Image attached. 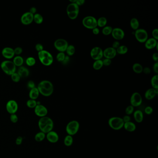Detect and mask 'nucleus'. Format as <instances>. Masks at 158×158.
<instances>
[{"label":"nucleus","instance_id":"f257e3e1","mask_svg":"<svg viewBox=\"0 0 158 158\" xmlns=\"http://www.w3.org/2000/svg\"><path fill=\"white\" fill-rule=\"evenodd\" d=\"M38 89L42 96L49 97L53 94L54 91V87L51 82L47 80H42L38 84Z\"/></svg>","mask_w":158,"mask_h":158},{"label":"nucleus","instance_id":"f03ea898","mask_svg":"<svg viewBox=\"0 0 158 158\" xmlns=\"http://www.w3.org/2000/svg\"><path fill=\"white\" fill-rule=\"evenodd\" d=\"M38 126L41 132L47 134L53 130L54 123L52 119L46 116L41 117L38 120Z\"/></svg>","mask_w":158,"mask_h":158},{"label":"nucleus","instance_id":"7ed1b4c3","mask_svg":"<svg viewBox=\"0 0 158 158\" xmlns=\"http://www.w3.org/2000/svg\"><path fill=\"white\" fill-rule=\"evenodd\" d=\"M38 58L41 63L45 66H50L53 62V57L50 52L43 50L38 53Z\"/></svg>","mask_w":158,"mask_h":158},{"label":"nucleus","instance_id":"20e7f679","mask_svg":"<svg viewBox=\"0 0 158 158\" xmlns=\"http://www.w3.org/2000/svg\"><path fill=\"white\" fill-rule=\"evenodd\" d=\"M1 68L5 74L9 76L16 72V66L13 61L9 60L3 61L1 63Z\"/></svg>","mask_w":158,"mask_h":158},{"label":"nucleus","instance_id":"39448f33","mask_svg":"<svg viewBox=\"0 0 158 158\" xmlns=\"http://www.w3.org/2000/svg\"><path fill=\"white\" fill-rule=\"evenodd\" d=\"M124 122L122 118L120 117H112L108 121V124L109 127L115 130H119L124 128Z\"/></svg>","mask_w":158,"mask_h":158},{"label":"nucleus","instance_id":"423d86ee","mask_svg":"<svg viewBox=\"0 0 158 158\" xmlns=\"http://www.w3.org/2000/svg\"><path fill=\"white\" fill-rule=\"evenodd\" d=\"M80 128V124L78 122L73 120L70 122L66 127V131L68 135H75L78 133Z\"/></svg>","mask_w":158,"mask_h":158},{"label":"nucleus","instance_id":"0eeeda50","mask_svg":"<svg viewBox=\"0 0 158 158\" xmlns=\"http://www.w3.org/2000/svg\"><path fill=\"white\" fill-rule=\"evenodd\" d=\"M82 24L85 28L92 30L97 26V20L93 16H88L83 19Z\"/></svg>","mask_w":158,"mask_h":158},{"label":"nucleus","instance_id":"6e6552de","mask_svg":"<svg viewBox=\"0 0 158 158\" xmlns=\"http://www.w3.org/2000/svg\"><path fill=\"white\" fill-rule=\"evenodd\" d=\"M134 34L137 41L142 43H145L148 39L149 37L146 30L142 28H139L135 30Z\"/></svg>","mask_w":158,"mask_h":158},{"label":"nucleus","instance_id":"1a4fd4ad","mask_svg":"<svg viewBox=\"0 0 158 158\" xmlns=\"http://www.w3.org/2000/svg\"><path fill=\"white\" fill-rule=\"evenodd\" d=\"M68 46V43L67 41L63 38L57 39L55 41L54 43L55 48L59 52L64 53L65 52Z\"/></svg>","mask_w":158,"mask_h":158},{"label":"nucleus","instance_id":"9d476101","mask_svg":"<svg viewBox=\"0 0 158 158\" xmlns=\"http://www.w3.org/2000/svg\"><path fill=\"white\" fill-rule=\"evenodd\" d=\"M90 56L94 60H100L103 57V50L99 47H94L91 49Z\"/></svg>","mask_w":158,"mask_h":158},{"label":"nucleus","instance_id":"9b49d317","mask_svg":"<svg viewBox=\"0 0 158 158\" xmlns=\"http://www.w3.org/2000/svg\"><path fill=\"white\" fill-rule=\"evenodd\" d=\"M6 109L10 114H16L18 109V103L14 100H9L6 104Z\"/></svg>","mask_w":158,"mask_h":158},{"label":"nucleus","instance_id":"f8f14e48","mask_svg":"<svg viewBox=\"0 0 158 158\" xmlns=\"http://www.w3.org/2000/svg\"><path fill=\"white\" fill-rule=\"evenodd\" d=\"M142 102V98L140 94L138 92H134L130 98L131 105L134 107H138L141 105Z\"/></svg>","mask_w":158,"mask_h":158},{"label":"nucleus","instance_id":"ddd939ff","mask_svg":"<svg viewBox=\"0 0 158 158\" xmlns=\"http://www.w3.org/2000/svg\"><path fill=\"white\" fill-rule=\"evenodd\" d=\"M20 22L25 25H28L34 22V14L29 12L23 14L20 18Z\"/></svg>","mask_w":158,"mask_h":158},{"label":"nucleus","instance_id":"4468645a","mask_svg":"<svg viewBox=\"0 0 158 158\" xmlns=\"http://www.w3.org/2000/svg\"><path fill=\"white\" fill-rule=\"evenodd\" d=\"M34 113L36 115L40 117L47 116L48 113V110L45 106L42 104H38L34 108Z\"/></svg>","mask_w":158,"mask_h":158},{"label":"nucleus","instance_id":"2eb2a0df","mask_svg":"<svg viewBox=\"0 0 158 158\" xmlns=\"http://www.w3.org/2000/svg\"><path fill=\"white\" fill-rule=\"evenodd\" d=\"M113 38L117 41L122 40L124 38L125 32L122 29L120 28H115L113 29L111 33Z\"/></svg>","mask_w":158,"mask_h":158},{"label":"nucleus","instance_id":"dca6fc26","mask_svg":"<svg viewBox=\"0 0 158 158\" xmlns=\"http://www.w3.org/2000/svg\"><path fill=\"white\" fill-rule=\"evenodd\" d=\"M116 50L112 48V47H108L104 49L103 51V55L104 57L106 59H114L115 57L116 56Z\"/></svg>","mask_w":158,"mask_h":158},{"label":"nucleus","instance_id":"f3484780","mask_svg":"<svg viewBox=\"0 0 158 158\" xmlns=\"http://www.w3.org/2000/svg\"><path fill=\"white\" fill-rule=\"evenodd\" d=\"M1 54L4 57L7 59H12L15 55L13 48L9 47H4L2 50Z\"/></svg>","mask_w":158,"mask_h":158},{"label":"nucleus","instance_id":"a211bd4d","mask_svg":"<svg viewBox=\"0 0 158 158\" xmlns=\"http://www.w3.org/2000/svg\"><path fill=\"white\" fill-rule=\"evenodd\" d=\"M46 138L48 141L52 143H57L59 140V136L57 133L53 130L47 133Z\"/></svg>","mask_w":158,"mask_h":158},{"label":"nucleus","instance_id":"6ab92c4d","mask_svg":"<svg viewBox=\"0 0 158 158\" xmlns=\"http://www.w3.org/2000/svg\"><path fill=\"white\" fill-rule=\"evenodd\" d=\"M158 94V89L150 88L145 92V97L147 99L151 100L155 98Z\"/></svg>","mask_w":158,"mask_h":158},{"label":"nucleus","instance_id":"aec40b11","mask_svg":"<svg viewBox=\"0 0 158 158\" xmlns=\"http://www.w3.org/2000/svg\"><path fill=\"white\" fill-rule=\"evenodd\" d=\"M145 43V47L149 50H151L156 48V47L158 44V41L153 38H148Z\"/></svg>","mask_w":158,"mask_h":158},{"label":"nucleus","instance_id":"412c9836","mask_svg":"<svg viewBox=\"0 0 158 158\" xmlns=\"http://www.w3.org/2000/svg\"><path fill=\"white\" fill-rule=\"evenodd\" d=\"M66 12H67V14L72 13L79 14V6H78L76 3H71L67 6Z\"/></svg>","mask_w":158,"mask_h":158},{"label":"nucleus","instance_id":"4be33fe9","mask_svg":"<svg viewBox=\"0 0 158 158\" xmlns=\"http://www.w3.org/2000/svg\"><path fill=\"white\" fill-rule=\"evenodd\" d=\"M17 73L20 76V78H25L29 75L30 72L27 68L22 66L18 69Z\"/></svg>","mask_w":158,"mask_h":158},{"label":"nucleus","instance_id":"5701e85b","mask_svg":"<svg viewBox=\"0 0 158 158\" xmlns=\"http://www.w3.org/2000/svg\"><path fill=\"white\" fill-rule=\"evenodd\" d=\"M124 128L126 131L129 132H134L136 129V125L131 121L129 122L124 123Z\"/></svg>","mask_w":158,"mask_h":158},{"label":"nucleus","instance_id":"b1692460","mask_svg":"<svg viewBox=\"0 0 158 158\" xmlns=\"http://www.w3.org/2000/svg\"><path fill=\"white\" fill-rule=\"evenodd\" d=\"M39 95H40V92L38 91L37 87H36L31 89L29 93V97L31 99L36 100L38 98Z\"/></svg>","mask_w":158,"mask_h":158},{"label":"nucleus","instance_id":"393cba45","mask_svg":"<svg viewBox=\"0 0 158 158\" xmlns=\"http://www.w3.org/2000/svg\"><path fill=\"white\" fill-rule=\"evenodd\" d=\"M134 120L138 123H140L143 120L144 116L142 112L140 110H137L134 112Z\"/></svg>","mask_w":158,"mask_h":158},{"label":"nucleus","instance_id":"a878e982","mask_svg":"<svg viewBox=\"0 0 158 158\" xmlns=\"http://www.w3.org/2000/svg\"><path fill=\"white\" fill-rule=\"evenodd\" d=\"M13 62L16 66L20 67L23 65L24 63V59L20 56H16L14 58Z\"/></svg>","mask_w":158,"mask_h":158},{"label":"nucleus","instance_id":"bb28decb","mask_svg":"<svg viewBox=\"0 0 158 158\" xmlns=\"http://www.w3.org/2000/svg\"><path fill=\"white\" fill-rule=\"evenodd\" d=\"M130 24L131 28H132L133 30H136L139 29L140 23L136 18H133L131 19Z\"/></svg>","mask_w":158,"mask_h":158},{"label":"nucleus","instance_id":"cd10ccee","mask_svg":"<svg viewBox=\"0 0 158 158\" xmlns=\"http://www.w3.org/2000/svg\"><path fill=\"white\" fill-rule=\"evenodd\" d=\"M73 143V137L72 135H66L65 137L64 140H63V143L65 146L67 147H70L72 145Z\"/></svg>","mask_w":158,"mask_h":158},{"label":"nucleus","instance_id":"c85d7f7f","mask_svg":"<svg viewBox=\"0 0 158 158\" xmlns=\"http://www.w3.org/2000/svg\"><path fill=\"white\" fill-rule=\"evenodd\" d=\"M43 17L41 14L36 13L34 15V22L37 24H41L43 22Z\"/></svg>","mask_w":158,"mask_h":158},{"label":"nucleus","instance_id":"c756f323","mask_svg":"<svg viewBox=\"0 0 158 158\" xmlns=\"http://www.w3.org/2000/svg\"><path fill=\"white\" fill-rule=\"evenodd\" d=\"M46 137V134L42 132H38L35 135L34 139L37 142H41L44 140Z\"/></svg>","mask_w":158,"mask_h":158},{"label":"nucleus","instance_id":"7c9ffc66","mask_svg":"<svg viewBox=\"0 0 158 158\" xmlns=\"http://www.w3.org/2000/svg\"><path fill=\"white\" fill-rule=\"evenodd\" d=\"M133 71L135 73H137V74H140L141 73L143 72L142 66L139 63H135L133 65Z\"/></svg>","mask_w":158,"mask_h":158},{"label":"nucleus","instance_id":"2f4dec72","mask_svg":"<svg viewBox=\"0 0 158 158\" xmlns=\"http://www.w3.org/2000/svg\"><path fill=\"white\" fill-rule=\"evenodd\" d=\"M107 23V20L104 17H101L97 20V25L100 28H104Z\"/></svg>","mask_w":158,"mask_h":158},{"label":"nucleus","instance_id":"473e14b6","mask_svg":"<svg viewBox=\"0 0 158 158\" xmlns=\"http://www.w3.org/2000/svg\"><path fill=\"white\" fill-rule=\"evenodd\" d=\"M116 53L119 54H125L127 53L128 51V48L124 45H122L119 47L116 50Z\"/></svg>","mask_w":158,"mask_h":158},{"label":"nucleus","instance_id":"72a5a7b5","mask_svg":"<svg viewBox=\"0 0 158 158\" xmlns=\"http://www.w3.org/2000/svg\"><path fill=\"white\" fill-rule=\"evenodd\" d=\"M151 85L153 89H158V74L153 76L151 78Z\"/></svg>","mask_w":158,"mask_h":158},{"label":"nucleus","instance_id":"f704fd0d","mask_svg":"<svg viewBox=\"0 0 158 158\" xmlns=\"http://www.w3.org/2000/svg\"><path fill=\"white\" fill-rule=\"evenodd\" d=\"M103 60L101 59L95 60V62L93 63V67L96 70H99L101 69L102 67H103Z\"/></svg>","mask_w":158,"mask_h":158},{"label":"nucleus","instance_id":"c9c22d12","mask_svg":"<svg viewBox=\"0 0 158 158\" xmlns=\"http://www.w3.org/2000/svg\"><path fill=\"white\" fill-rule=\"evenodd\" d=\"M75 47L74 46L72 45H69L65 52H66V53L68 56H71L74 55L75 53Z\"/></svg>","mask_w":158,"mask_h":158},{"label":"nucleus","instance_id":"e433bc0d","mask_svg":"<svg viewBox=\"0 0 158 158\" xmlns=\"http://www.w3.org/2000/svg\"><path fill=\"white\" fill-rule=\"evenodd\" d=\"M26 106L30 109H34L35 107L37 105V102L35 100L30 99L28 100L26 102Z\"/></svg>","mask_w":158,"mask_h":158},{"label":"nucleus","instance_id":"4c0bfd02","mask_svg":"<svg viewBox=\"0 0 158 158\" xmlns=\"http://www.w3.org/2000/svg\"><path fill=\"white\" fill-rule=\"evenodd\" d=\"M26 63L28 66H34L36 63V60L34 57H29L26 60Z\"/></svg>","mask_w":158,"mask_h":158},{"label":"nucleus","instance_id":"58836bf2","mask_svg":"<svg viewBox=\"0 0 158 158\" xmlns=\"http://www.w3.org/2000/svg\"><path fill=\"white\" fill-rule=\"evenodd\" d=\"M113 28L111 26H105L102 30V33L105 35H109L111 34Z\"/></svg>","mask_w":158,"mask_h":158},{"label":"nucleus","instance_id":"ea45409f","mask_svg":"<svg viewBox=\"0 0 158 158\" xmlns=\"http://www.w3.org/2000/svg\"><path fill=\"white\" fill-rule=\"evenodd\" d=\"M65 56H66V55L65 54V53L59 52V53H58L57 55V60L59 62H62L65 59Z\"/></svg>","mask_w":158,"mask_h":158},{"label":"nucleus","instance_id":"a19ab883","mask_svg":"<svg viewBox=\"0 0 158 158\" xmlns=\"http://www.w3.org/2000/svg\"><path fill=\"white\" fill-rule=\"evenodd\" d=\"M11 78L12 80L15 83H18L20 81V78H21L20 76L16 72L13 73V74L11 75Z\"/></svg>","mask_w":158,"mask_h":158},{"label":"nucleus","instance_id":"79ce46f5","mask_svg":"<svg viewBox=\"0 0 158 158\" xmlns=\"http://www.w3.org/2000/svg\"><path fill=\"white\" fill-rule=\"evenodd\" d=\"M134 111V107L131 105L127 107L125 109L126 115H128L133 114Z\"/></svg>","mask_w":158,"mask_h":158},{"label":"nucleus","instance_id":"37998d69","mask_svg":"<svg viewBox=\"0 0 158 158\" xmlns=\"http://www.w3.org/2000/svg\"><path fill=\"white\" fill-rule=\"evenodd\" d=\"M10 120L11 122L16 124L18 121V117L16 114H11L10 117Z\"/></svg>","mask_w":158,"mask_h":158},{"label":"nucleus","instance_id":"c03bdc74","mask_svg":"<svg viewBox=\"0 0 158 158\" xmlns=\"http://www.w3.org/2000/svg\"><path fill=\"white\" fill-rule=\"evenodd\" d=\"M144 112L147 115H151L153 112V109L151 107L147 106L145 108V109H144Z\"/></svg>","mask_w":158,"mask_h":158},{"label":"nucleus","instance_id":"a18cd8bd","mask_svg":"<svg viewBox=\"0 0 158 158\" xmlns=\"http://www.w3.org/2000/svg\"><path fill=\"white\" fill-rule=\"evenodd\" d=\"M14 50V54L17 55H20L23 52V49H22V48L19 47H16Z\"/></svg>","mask_w":158,"mask_h":158},{"label":"nucleus","instance_id":"49530a36","mask_svg":"<svg viewBox=\"0 0 158 158\" xmlns=\"http://www.w3.org/2000/svg\"><path fill=\"white\" fill-rule=\"evenodd\" d=\"M35 48L36 49V50L38 52H40L41 51H42L44 50V47H43V45H42L41 43H38L35 45Z\"/></svg>","mask_w":158,"mask_h":158},{"label":"nucleus","instance_id":"de8ad7c7","mask_svg":"<svg viewBox=\"0 0 158 158\" xmlns=\"http://www.w3.org/2000/svg\"><path fill=\"white\" fill-rule=\"evenodd\" d=\"M103 65L104 66H109L111 65V63L112 61L111 59H104L103 60Z\"/></svg>","mask_w":158,"mask_h":158},{"label":"nucleus","instance_id":"09e8293b","mask_svg":"<svg viewBox=\"0 0 158 158\" xmlns=\"http://www.w3.org/2000/svg\"><path fill=\"white\" fill-rule=\"evenodd\" d=\"M152 36L153 38L158 41V29L157 28L154 29L152 31Z\"/></svg>","mask_w":158,"mask_h":158},{"label":"nucleus","instance_id":"8fccbe9b","mask_svg":"<svg viewBox=\"0 0 158 158\" xmlns=\"http://www.w3.org/2000/svg\"><path fill=\"white\" fill-rule=\"evenodd\" d=\"M27 86H28V88L29 89L31 90V89L35 87V84L34 82L33 81H29L28 82V84H27Z\"/></svg>","mask_w":158,"mask_h":158},{"label":"nucleus","instance_id":"3c124183","mask_svg":"<svg viewBox=\"0 0 158 158\" xmlns=\"http://www.w3.org/2000/svg\"><path fill=\"white\" fill-rule=\"evenodd\" d=\"M23 138L22 137V136H18L16 139V144L17 145H20L22 144V141H23Z\"/></svg>","mask_w":158,"mask_h":158},{"label":"nucleus","instance_id":"603ef678","mask_svg":"<svg viewBox=\"0 0 158 158\" xmlns=\"http://www.w3.org/2000/svg\"><path fill=\"white\" fill-rule=\"evenodd\" d=\"M120 46V44L118 41H115V42L113 43L112 47L116 50Z\"/></svg>","mask_w":158,"mask_h":158},{"label":"nucleus","instance_id":"864d4df0","mask_svg":"<svg viewBox=\"0 0 158 158\" xmlns=\"http://www.w3.org/2000/svg\"><path fill=\"white\" fill-rule=\"evenodd\" d=\"M122 119L124 123L129 122H130L131 121V117L128 115H125L123 117V118H122Z\"/></svg>","mask_w":158,"mask_h":158},{"label":"nucleus","instance_id":"5fc2aeb1","mask_svg":"<svg viewBox=\"0 0 158 158\" xmlns=\"http://www.w3.org/2000/svg\"><path fill=\"white\" fill-rule=\"evenodd\" d=\"M145 74H149L151 73V70L148 67H146L144 68L143 69V72Z\"/></svg>","mask_w":158,"mask_h":158},{"label":"nucleus","instance_id":"6e6d98bb","mask_svg":"<svg viewBox=\"0 0 158 158\" xmlns=\"http://www.w3.org/2000/svg\"><path fill=\"white\" fill-rule=\"evenodd\" d=\"M153 70L156 74L158 73V62H155L153 65Z\"/></svg>","mask_w":158,"mask_h":158},{"label":"nucleus","instance_id":"4d7b16f0","mask_svg":"<svg viewBox=\"0 0 158 158\" xmlns=\"http://www.w3.org/2000/svg\"><path fill=\"white\" fill-rule=\"evenodd\" d=\"M152 59L153 61L155 62H158V53H154L152 55Z\"/></svg>","mask_w":158,"mask_h":158},{"label":"nucleus","instance_id":"13d9d810","mask_svg":"<svg viewBox=\"0 0 158 158\" xmlns=\"http://www.w3.org/2000/svg\"><path fill=\"white\" fill-rule=\"evenodd\" d=\"M84 3H85L84 0H76V3L77 4L79 7L80 6L84 5Z\"/></svg>","mask_w":158,"mask_h":158},{"label":"nucleus","instance_id":"bf43d9fd","mask_svg":"<svg viewBox=\"0 0 158 158\" xmlns=\"http://www.w3.org/2000/svg\"><path fill=\"white\" fill-rule=\"evenodd\" d=\"M70 61V57L68 55H66L65 57V59L63 61L62 63L63 65H66L67 63H68Z\"/></svg>","mask_w":158,"mask_h":158},{"label":"nucleus","instance_id":"052dcab7","mask_svg":"<svg viewBox=\"0 0 158 158\" xmlns=\"http://www.w3.org/2000/svg\"><path fill=\"white\" fill-rule=\"evenodd\" d=\"M92 32H93L94 34L98 35L100 32L99 29L97 27L94 28L92 29Z\"/></svg>","mask_w":158,"mask_h":158},{"label":"nucleus","instance_id":"680f3d73","mask_svg":"<svg viewBox=\"0 0 158 158\" xmlns=\"http://www.w3.org/2000/svg\"><path fill=\"white\" fill-rule=\"evenodd\" d=\"M29 12L34 15V14H36V12H37V9H36V7H32L30 8Z\"/></svg>","mask_w":158,"mask_h":158},{"label":"nucleus","instance_id":"e2e57ef3","mask_svg":"<svg viewBox=\"0 0 158 158\" xmlns=\"http://www.w3.org/2000/svg\"><path fill=\"white\" fill-rule=\"evenodd\" d=\"M69 1H70L72 3H76V0H70Z\"/></svg>","mask_w":158,"mask_h":158}]
</instances>
